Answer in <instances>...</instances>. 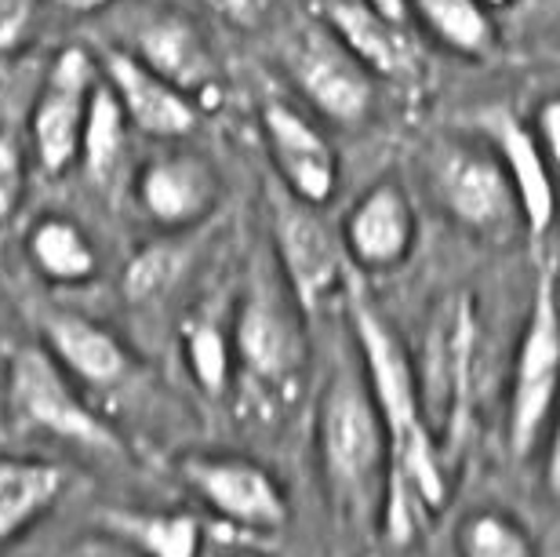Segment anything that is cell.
<instances>
[{
  "label": "cell",
  "instance_id": "cell-1",
  "mask_svg": "<svg viewBox=\"0 0 560 557\" xmlns=\"http://www.w3.org/2000/svg\"><path fill=\"white\" fill-rule=\"evenodd\" d=\"M350 321L361 347V372L372 390L386 430V529L394 543H408L419 532L422 518L441 510L447 499L444 455L436 449V438L425 419L419 372L411 364L408 347L389 328V321L378 314L375 303L353 288Z\"/></svg>",
  "mask_w": 560,
  "mask_h": 557
},
{
  "label": "cell",
  "instance_id": "cell-2",
  "mask_svg": "<svg viewBox=\"0 0 560 557\" xmlns=\"http://www.w3.org/2000/svg\"><path fill=\"white\" fill-rule=\"evenodd\" d=\"M317 449L331 492L346 503L368 507L386 471V430L364 383L361 364L339 361L324 383L317 411Z\"/></svg>",
  "mask_w": 560,
  "mask_h": 557
},
{
  "label": "cell",
  "instance_id": "cell-3",
  "mask_svg": "<svg viewBox=\"0 0 560 557\" xmlns=\"http://www.w3.org/2000/svg\"><path fill=\"white\" fill-rule=\"evenodd\" d=\"M557 364H560V325H557V277L553 259H546L535 277L532 314L524 325L517 364H513V390H510V449L517 460L539 449V438L550 422L553 390H557Z\"/></svg>",
  "mask_w": 560,
  "mask_h": 557
},
{
  "label": "cell",
  "instance_id": "cell-4",
  "mask_svg": "<svg viewBox=\"0 0 560 557\" xmlns=\"http://www.w3.org/2000/svg\"><path fill=\"white\" fill-rule=\"evenodd\" d=\"M474 350H477V314L469 295H447L436 306L430 343H425V372L419 394L436 449L444 455V441L463 438L469 411V383H474Z\"/></svg>",
  "mask_w": 560,
  "mask_h": 557
},
{
  "label": "cell",
  "instance_id": "cell-5",
  "mask_svg": "<svg viewBox=\"0 0 560 557\" xmlns=\"http://www.w3.org/2000/svg\"><path fill=\"white\" fill-rule=\"evenodd\" d=\"M8 401L11 411L37 430L55 438L88 444V449L117 452V433L84 405L70 372L44 347H19L8 364Z\"/></svg>",
  "mask_w": 560,
  "mask_h": 557
},
{
  "label": "cell",
  "instance_id": "cell-6",
  "mask_svg": "<svg viewBox=\"0 0 560 557\" xmlns=\"http://www.w3.org/2000/svg\"><path fill=\"white\" fill-rule=\"evenodd\" d=\"M288 62L302 95L324 117L339 120V125H357L368 117L375 103L372 70L328 26H320V22L302 26L295 33V44H291Z\"/></svg>",
  "mask_w": 560,
  "mask_h": 557
},
{
  "label": "cell",
  "instance_id": "cell-7",
  "mask_svg": "<svg viewBox=\"0 0 560 557\" xmlns=\"http://www.w3.org/2000/svg\"><path fill=\"white\" fill-rule=\"evenodd\" d=\"M183 481L226 521L252 532H277L288 521V499L277 477L244 455H186Z\"/></svg>",
  "mask_w": 560,
  "mask_h": 557
},
{
  "label": "cell",
  "instance_id": "cell-8",
  "mask_svg": "<svg viewBox=\"0 0 560 557\" xmlns=\"http://www.w3.org/2000/svg\"><path fill=\"white\" fill-rule=\"evenodd\" d=\"M277 263L288 295L302 314H313L342 281V248L331 227L306 200H277Z\"/></svg>",
  "mask_w": 560,
  "mask_h": 557
},
{
  "label": "cell",
  "instance_id": "cell-9",
  "mask_svg": "<svg viewBox=\"0 0 560 557\" xmlns=\"http://www.w3.org/2000/svg\"><path fill=\"white\" fill-rule=\"evenodd\" d=\"M244 369L266 383H280L306 361V336H302V310L288 288L270 285L266 277H255L252 292L244 295L237 328H233Z\"/></svg>",
  "mask_w": 560,
  "mask_h": 557
},
{
  "label": "cell",
  "instance_id": "cell-10",
  "mask_svg": "<svg viewBox=\"0 0 560 557\" xmlns=\"http://www.w3.org/2000/svg\"><path fill=\"white\" fill-rule=\"evenodd\" d=\"M92 88H95V70L88 51L81 48L59 51V59L51 62L48 77H44L40 98L33 106V120H30L33 150H37L40 169L48 175H59L77 161Z\"/></svg>",
  "mask_w": 560,
  "mask_h": 557
},
{
  "label": "cell",
  "instance_id": "cell-11",
  "mask_svg": "<svg viewBox=\"0 0 560 557\" xmlns=\"http://www.w3.org/2000/svg\"><path fill=\"white\" fill-rule=\"evenodd\" d=\"M120 48L136 55L153 73H161L164 81L183 88L186 95L215 81V59H211L197 22L186 19L183 11L145 8L139 15H131Z\"/></svg>",
  "mask_w": 560,
  "mask_h": 557
},
{
  "label": "cell",
  "instance_id": "cell-12",
  "mask_svg": "<svg viewBox=\"0 0 560 557\" xmlns=\"http://www.w3.org/2000/svg\"><path fill=\"white\" fill-rule=\"evenodd\" d=\"M436 189L455 222H463L474 233L510 230V222L521 216L499 158L474 147L444 150L441 164H436Z\"/></svg>",
  "mask_w": 560,
  "mask_h": 557
},
{
  "label": "cell",
  "instance_id": "cell-13",
  "mask_svg": "<svg viewBox=\"0 0 560 557\" xmlns=\"http://www.w3.org/2000/svg\"><path fill=\"white\" fill-rule=\"evenodd\" d=\"M262 131L291 197L306 200L313 208L324 205L335 194V183H339V158H335L331 142L299 109L284 103L262 109Z\"/></svg>",
  "mask_w": 560,
  "mask_h": 557
},
{
  "label": "cell",
  "instance_id": "cell-14",
  "mask_svg": "<svg viewBox=\"0 0 560 557\" xmlns=\"http://www.w3.org/2000/svg\"><path fill=\"white\" fill-rule=\"evenodd\" d=\"M106 88L117 95L120 109L136 128L153 139H183L197 125V106L183 88L164 81L150 66H142L125 48H109L103 55Z\"/></svg>",
  "mask_w": 560,
  "mask_h": 557
},
{
  "label": "cell",
  "instance_id": "cell-15",
  "mask_svg": "<svg viewBox=\"0 0 560 557\" xmlns=\"http://www.w3.org/2000/svg\"><path fill=\"white\" fill-rule=\"evenodd\" d=\"M346 248L364 270H394L416 244V216L397 183H378L346 216Z\"/></svg>",
  "mask_w": 560,
  "mask_h": 557
},
{
  "label": "cell",
  "instance_id": "cell-16",
  "mask_svg": "<svg viewBox=\"0 0 560 557\" xmlns=\"http://www.w3.org/2000/svg\"><path fill=\"white\" fill-rule=\"evenodd\" d=\"M215 172L194 153H164L139 175V200L145 216L167 230L194 227L215 205Z\"/></svg>",
  "mask_w": 560,
  "mask_h": 557
},
{
  "label": "cell",
  "instance_id": "cell-17",
  "mask_svg": "<svg viewBox=\"0 0 560 557\" xmlns=\"http://www.w3.org/2000/svg\"><path fill=\"white\" fill-rule=\"evenodd\" d=\"M44 350L70 375L92 386L120 383L131 369V353L114 332L84 314H70V310L44 317Z\"/></svg>",
  "mask_w": 560,
  "mask_h": 557
},
{
  "label": "cell",
  "instance_id": "cell-18",
  "mask_svg": "<svg viewBox=\"0 0 560 557\" xmlns=\"http://www.w3.org/2000/svg\"><path fill=\"white\" fill-rule=\"evenodd\" d=\"M491 136H495L499 164L517 197V211L528 222L532 237H546L553 227V183H550V161L542 158L535 131L524 128L517 117L499 114L488 120Z\"/></svg>",
  "mask_w": 560,
  "mask_h": 557
},
{
  "label": "cell",
  "instance_id": "cell-19",
  "mask_svg": "<svg viewBox=\"0 0 560 557\" xmlns=\"http://www.w3.org/2000/svg\"><path fill=\"white\" fill-rule=\"evenodd\" d=\"M324 11V26L350 48L372 73L397 77L400 70H408V44H405V26L386 22L368 0H320Z\"/></svg>",
  "mask_w": 560,
  "mask_h": 557
},
{
  "label": "cell",
  "instance_id": "cell-20",
  "mask_svg": "<svg viewBox=\"0 0 560 557\" xmlns=\"http://www.w3.org/2000/svg\"><path fill=\"white\" fill-rule=\"evenodd\" d=\"M66 477L44 460L0 455V543L15 539L59 499Z\"/></svg>",
  "mask_w": 560,
  "mask_h": 557
},
{
  "label": "cell",
  "instance_id": "cell-21",
  "mask_svg": "<svg viewBox=\"0 0 560 557\" xmlns=\"http://www.w3.org/2000/svg\"><path fill=\"white\" fill-rule=\"evenodd\" d=\"M30 255L44 277L59 285H81L95 274V248L88 233L66 216H44L30 233Z\"/></svg>",
  "mask_w": 560,
  "mask_h": 557
},
{
  "label": "cell",
  "instance_id": "cell-22",
  "mask_svg": "<svg viewBox=\"0 0 560 557\" xmlns=\"http://www.w3.org/2000/svg\"><path fill=\"white\" fill-rule=\"evenodd\" d=\"M120 153H125V109H120L117 95L109 92L106 84H95L92 98H88V114H84L77 158L84 161L88 179H92L95 186H106L109 179H114Z\"/></svg>",
  "mask_w": 560,
  "mask_h": 557
},
{
  "label": "cell",
  "instance_id": "cell-23",
  "mask_svg": "<svg viewBox=\"0 0 560 557\" xmlns=\"http://www.w3.org/2000/svg\"><path fill=\"white\" fill-rule=\"evenodd\" d=\"M103 525L128 539L145 557H197L200 525L189 514H139V510H109Z\"/></svg>",
  "mask_w": 560,
  "mask_h": 557
},
{
  "label": "cell",
  "instance_id": "cell-24",
  "mask_svg": "<svg viewBox=\"0 0 560 557\" xmlns=\"http://www.w3.org/2000/svg\"><path fill=\"white\" fill-rule=\"evenodd\" d=\"M422 22L458 55H485L491 48V19L477 0H408Z\"/></svg>",
  "mask_w": 560,
  "mask_h": 557
},
{
  "label": "cell",
  "instance_id": "cell-25",
  "mask_svg": "<svg viewBox=\"0 0 560 557\" xmlns=\"http://www.w3.org/2000/svg\"><path fill=\"white\" fill-rule=\"evenodd\" d=\"M458 557H535V543L506 510H477L458 529Z\"/></svg>",
  "mask_w": 560,
  "mask_h": 557
},
{
  "label": "cell",
  "instance_id": "cell-26",
  "mask_svg": "<svg viewBox=\"0 0 560 557\" xmlns=\"http://www.w3.org/2000/svg\"><path fill=\"white\" fill-rule=\"evenodd\" d=\"M186 358H189V372L205 394L219 397L226 394L230 386V372H233V353L226 336L211 325V321H197V325L186 328Z\"/></svg>",
  "mask_w": 560,
  "mask_h": 557
},
{
  "label": "cell",
  "instance_id": "cell-27",
  "mask_svg": "<svg viewBox=\"0 0 560 557\" xmlns=\"http://www.w3.org/2000/svg\"><path fill=\"white\" fill-rule=\"evenodd\" d=\"M178 274H183V252L167 248V244H150L128 263L120 288L131 303H156L175 288Z\"/></svg>",
  "mask_w": 560,
  "mask_h": 557
},
{
  "label": "cell",
  "instance_id": "cell-28",
  "mask_svg": "<svg viewBox=\"0 0 560 557\" xmlns=\"http://www.w3.org/2000/svg\"><path fill=\"white\" fill-rule=\"evenodd\" d=\"M22 183H26V169H22V153L11 139H0V222L19 208Z\"/></svg>",
  "mask_w": 560,
  "mask_h": 557
},
{
  "label": "cell",
  "instance_id": "cell-29",
  "mask_svg": "<svg viewBox=\"0 0 560 557\" xmlns=\"http://www.w3.org/2000/svg\"><path fill=\"white\" fill-rule=\"evenodd\" d=\"M208 4L215 8L226 22H233V26L252 30V26H259L266 15H270L273 0H208Z\"/></svg>",
  "mask_w": 560,
  "mask_h": 557
},
{
  "label": "cell",
  "instance_id": "cell-30",
  "mask_svg": "<svg viewBox=\"0 0 560 557\" xmlns=\"http://www.w3.org/2000/svg\"><path fill=\"white\" fill-rule=\"evenodd\" d=\"M33 4L30 0H0V51L15 48L22 40V33L30 26Z\"/></svg>",
  "mask_w": 560,
  "mask_h": 557
},
{
  "label": "cell",
  "instance_id": "cell-31",
  "mask_svg": "<svg viewBox=\"0 0 560 557\" xmlns=\"http://www.w3.org/2000/svg\"><path fill=\"white\" fill-rule=\"evenodd\" d=\"M535 142H539V150H542V158L546 161H557V150H560V139H557V131H560V106H557V98H546L542 109H539V120H535Z\"/></svg>",
  "mask_w": 560,
  "mask_h": 557
},
{
  "label": "cell",
  "instance_id": "cell-32",
  "mask_svg": "<svg viewBox=\"0 0 560 557\" xmlns=\"http://www.w3.org/2000/svg\"><path fill=\"white\" fill-rule=\"evenodd\" d=\"M368 4H372L386 22H394V26H408V19H411L408 0H368Z\"/></svg>",
  "mask_w": 560,
  "mask_h": 557
},
{
  "label": "cell",
  "instance_id": "cell-33",
  "mask_svg": "<svg viewBox=\"0 0 560 557\" xmlns=\"http://www.w3.org/2000/svg\"><path fill=\"white\" fill-rule=\"evenodd\" d=\"M62 8H70V11H81V15H88V11H98V8H106L109 0H59Z\"/></svg>",
  "mask_w": 560,
  "mask_h": 557
},
{
  "label": "cell",
  "instance_id": "cell-34",
  "mask_svg": "<svg viewBox=\"0 0 560 557\" xmlns=\"http://www.w3.org/2000/svg\"><path fill=\"white\" fill-rule=\"evenodd\" d=\"M480 8H506V4H513V0H477Z\"/></svg>",
  "mask_w": 560,
  "mask_h": 557
},
{
  "label": "cell",
  "instance_id": "cell-35",
  "mask_svg": "<svg viewBox=\"0 0 560 557\" xmlns=\"http://www.w3.org/2000/svg\"><path fill=\"white\" fill-rule=\"evenodd\" d=\"M233 557H262V554H233Z\"/></svg>",
  "mask_w": 560,
  "mask_h": 557
}]
</instances>
